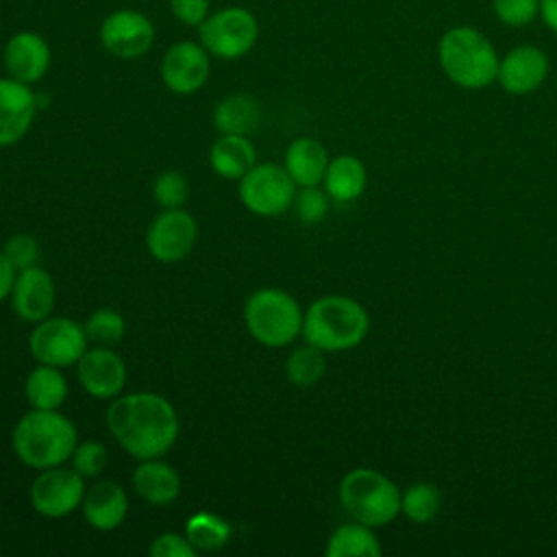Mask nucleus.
I'll return each instance as SVG.
<instances>
[{
	"mask_svg": "<svg viewBox=\"0 0 557 557\" xmlns=\"http://www.w3.org/2000/svg\"><path fill=\"white\" fill-rule=\"evenodd\" d=\"M128 494L126 490L109 479L96 481L85 490L83 496V518L96 531H113L128 516Z\"/></svg>",
	"mask_w": 557,
	"mask_h": 557,
	"instance_id": "19",
	"label": "nucleus"
},
{
	"mask_svg": "<svg viewBox=\"0 0 557 557\" xmlns=\"http://www.w3.org/2000/svg\"><path fill=\"white\" fill-rule=\"evenodd\" d=\"M2 252L13 263L15 270H24V268L37 265L39 242L28 233H15L4 242Z\"/></svg>",
	"mask_w": 557,
	"mask_h": 557,
	"instance_id": "35",
	"label": "nucleus"
},
{
	"mask_svg": "<svg viewBox=\"0 0 557 557\" xmlns=\"http://www.w3.org/2000/svg\"><path fill=\"white\" fill-rule=\"evenodd\" d=\"M185 535L196 546V550L213 553L228 544L233 527L213 511H196L185 522Z\"/></svg>",
	"mask_w": 557,
	"mask_h": 557,
	"instance_id": "27",
	"label": "nucleus"
},
{
	"mask_svg": "<svg viewBox=\"0 0 557 557\" xmlns=\"http://www.w3.org/2000/svg\"><path fill=\"white\" fill-rule=\"evenodd\" d=\"M344 511L372 529L385 527L400 516L398 485L374 468L348 470L337 490Z\"/></svg>",
	"mask_w": 557,
	"mask_h": 557,
	"instance_id": "5",
	"label": "nucleus"
},
{
	"mask_svg": "<svg viewBox=\"0 0 557 557\" xmlns=\"http://www.w3.org/2000/svg\"><path fill=\"white\" fill-rule=\"evenodd\" d=\"M496 20L509 28H522L540 17V0H492Z\"/></svg>",
	"mask_w": 557,
	"mask_h": 557,
	"instance_id": "34",
	"label": "nucleus"
},
{
	"mask_svg": "<svg viewBox=\"0 0 557 557\" xmlns=\"http://www.w3.org/2000/svg\"><path fill=\"white\" fill-rule=\"evenodd\" d=\"M152 194L161 209H178L189 198V183L181 172L168 170L157 176L152 185Z\"/></svg>",
	"mask_w": 557,
	"mask_h": 557,
	"instance_id": "33",
	"label": "nucleus"
},
{
	"mask_svg": "<svg viewBox=\"0 0 557 557\" xmlns=\"http://www.w3.org/2000/svg\"><path fill=\"white\" fill-rule=\"evenodd\" d=\"M324 370H326L324 350L307 342L302 346H296L285 361V374L296 387L315 385L324 376Z\"/></svg>",
	"mask_w": 557,
	"mask_h": 557,
	"instance_id": "29",
	"label": "nucleus"
},
{
	"mask_svg": "<svg viewBox=\"0 0 557 557\" xmlns=\"http://www.w3.org/2000/svg\"><path fill=\"white\" fill-rule=\"evenodd\" d=\"M198 550L196 546L187 540L185 533L176 531H165L159 533L152 544L148 546L150 557H194Z\"/></svg>",
	"mask_w": 557,
	"mask_h": 557,
	"instance_id": "36",
	"label": "nucleus"
},
{
	"mask_svg": "<svg viewBox=\"0 0 557 557\" xmlns=\"http://www.w3.org/2000/svg\"><path fill=\"white\" fill-rule=\"evenodd\" d=\"M442 509V492L431 481H416L400 492V513L413 524L431 522Z\"/></svg>",
	"mask_w": 557,
	"mask_h": 557,
	"instance_id": "28",
	"label": "nucleus"
},
{
	"mask_svg": "<svg viewBox=\"0 0 557 557\" xmlns=\"http://www.w3.org/2000/svg\"><path fill=\"white\" fill-rule=\"evenodd\" d=\"M259 37V22L244 7H224L209 13L198 26V41L218 59L233 61L252 50Z\"/></svg>",
	"mask_w": 557,
	"mask_h": 557,
	"instance_id": "7",
	"label": "nucleus"
},
{
	"mask_svg": "<svg viewBox=\"0 0 557 557\" xmlns=\"http://www.w3.org/2000/svg\"><path fill=\"white\" fill-rule=\"evenodd\" d=\"M548 70L550 61L540 46L520 44L500 57L496 83L511 96H527L544 85Z\"/></svg>",
	"mask_w": 557,
	"mask_h": 557,
	"instance_id": "14",
	"label": "nucleus"
},
{
	"mask_svg": "<svg viewBox=\"0 0 557 557\" xmlns=\"http://www.w3.org/2000/svg\"><path fill=\"white\" fill-rule=\"evenodd\" d=\"M102 48L124 61L144 57L154 44V24L135 9H117L109 13L98 30Z\"/></svg>",
	"mask_w": 557,
	"mask_h": 557,
	"instance_id": "11",
	"label": "nucleus"
},
{
	"mask_svg": "<svg viewBox=\"0 0 557 557\" xmlns=\"http://www.w3.org/2000/svg\"><path fill=\"white\" fill-rule=\"evenodd\" d=\"M198 239V224L185 209H163L146 231V248L161 263L183 261Z\"/></svg>",
	"mask_w": 557,
	"mask_h": 557,
	"instance_id": "12",
	"label": "nucleus"
},
{
	"mask_svg": "<svg viewBox=\"0 0 557 557\" xmlns=\"http://www.w3.org/2000/svg\"><path fill=\"white\" fill-rule=\"evenodd\" d=\"M76 444V424L59 409H30L15 422L11 433L15 457L33 470L63 466Z\"/></svg>",
	"mask_w": 557,
	"mask_h": 557,
	"instance_id": "2",
	"label": "nucleus"
},
{
	"mask_svg": "<svg viewBox=\"0 0 557 557\" xmlns=\"http://www.w3.org/2000/svg\"><path fill=\"white\" fill-rule=\"evenodd\" d=\"M329 161L326 148L313 137H296L283 154V168L298 187L322 185Z\"/></svg>",
	"mask_w": 557,
	"mask_h": 557,
	"instance_id": "21",
	"label": "nucleus"
},
{
	"mask_svg": "<svg viewBox=\"0 0 557 557\" xmlns=\"http://www.w3.org/2000/svg\"><path fill=\"white\" fill-rule=\"evenodd\" d=\"M540 17L548 30L557 33V0H540Z\"/></svg>",
	"mask_w": 557,
	"mask_h": 557,
	"instance_id": "39",
	"label": "nucleus"
},
{
	"mask_svg": "<svg viewBox=\"0 0 557 557\" xmlns=\"http://www.w3.org/2000/svg\"><path fill=\"white\" fill-rule=\"evenodd\" d=\"M305 311L298 300L278 287L252 292L244 305V322L255 342L268 348H283L302 333Z\"/></svg>",
	"mask_w": 557,
	"mask_h": 557,
	"instance_id": "6",
	"label": "nucleus"
},
{
	"mask_svg": "<svg viewBox=\"0 0 557 557\" xmlns=\"http://www.w3.org/2000/svg\"><path fill=\"white\" fill-rule=\"evenodd\" d=\"M107 429L137 461L163 457L178 437L181 420L174 405L154 392H131L111 398Z\"/></svg>",
	"mask_w": 557,
	"mask_h": 557,
	"instance_id": "1",
	"label": "nucleus"
},
{
	"mask_svg": "<svg viewBox=\"0 0 557 557\" xmlns=\"http://www.w3.org/2000/svg\"><path fill=\"white\" fill-rule=\"evenodd\" d=\"M70 461L81 476L96 479L109 463V448L98 440H83L76 444Z\"/></svg>",
	"mask_w": 557,
	"mask_h": 557,
	"instance_id": "32",
	"label": "nucleus"
},
{
	"mask_svg": "<svg viewBox=\"0 0 557 557\" xmlns=\"http://www.w3.org/2000/svg\"><path fill=\"white\" fill-rule=\"evenodd\" d=\"M261 122V107L248 94H231L213 109V126L220 135H250Z\"/></svg>",
	"mask_w": 557,
	"mask_h": 557,
	"instance_id": "24",
	"label": "nucleus"
},
{
	"mask_svg": "<svg viewBox=\"0 0 557 557\" xmlns=\"http://www.w3.org/2000/svg\"><path fill=\"white\" fill-rule=\"evenodd\" d=\"M131 483L139 494V498L152 507L172 505L183 490L181 474L174 470V466H170L161 457L141 459L133 470Z\"/></svg>",
	"mask_w": 557,
	"mask_h": 557,
	"instance_id": "20",
	"label": "nucleus"
},
{
	"mask_svg": "<svg viewBox=\"0 0 557 557\" xmlns=\"http://www.w3.org/2000/svg\"><path fill=\"white\" fill-rule=\"evenodd\" d=\"M437 61L444 76L461 89H485L496 83L498 52L474 26H453L437 41Z\"/></svg>",
	"mask_w": 557,
	"mask_h": 557,
	"instance_id": "4",
	"label": "nucleus"
},
{
	"mask_svg": "<svg viewBox=\"0 0 557 557\" xmlns=\"http://www.w3.org/2000/svg\"><path fill=\"white\" fill-rule=\"evenodd\" d=\"M28 348L37 363L70 368L89 348L85 326L65 315H48L28 335Z\"/></svg>",
	"mask_w": 557,
	"mask_h": 557,
	"instance_id": "8",
	"label": "nucleus"
},
{
	"mask_svg": "<svg viewBox=\"0 0 557 557\" xmlns=\"http://www.w3.org/2000/svg\"><path fill=\"white\" fill-rule=\"evenodd\" d=\"M9 298L20 320L37 324L52 313L54 300H57V287L52 276L44 268L30 265V268L17 270Z\"/></svg>",
	"mask_w": 557,
	"mask_h": 557,
	"instance_id": "17",
	"label": "nucleus"
},
{
	"mask_svg": "<svg viewBox=\"0 0 557 557\" xmlns=\"http://www.w3.org/2000/svg\"><path fill=\"white\" fill-rule=\"evenodd\" d=\"M209 52L200 41H176L161 59V81L178 96L196 94L209 78Z\"/></svg>",
	"mask_w": 557,
	"mask_h": 557,
	"instance_id": "13",
	"label": "nucleus"
},
{
	"mask_svg": "<svg viewBox=\"0 0 557 557\" xmlns=\"http://www.w3.org/2000/svg\"><path fill=\"white\" fill-rule=\"evenodd\" d=\"M368 331L370 315L361 302L344 294H326L307 307L300 337L324 352H344L359 346Z\"/></svg>",
	"mask_w": 557,
	"mask_h": 557,
	"instance_id": "3",
	"label": "nucleus"
},
{
	"mask_svg": "<svg viewBox=\"0 0 557 557\" xmlns=\"http://www.w3.org/2000/svg\"><path fill=\"white\" fill-rule=\"evenodd\" d=\"M81 387L100 400H111L126 385V363L111 346H91L76 363Z\"/></svg>",
	"mask_w": 557,
	"mask_h": 557,
	"instance_id": "15",
	"label": "nucleus"
},
{
	"mask_svg": "<svg viewBox=\"0 0 557 557\" xmlns=\"http://www.w3.org/2000/svg\"><path fill=\"white\" fill-rule=\"evenodd\" d=\"M257 163V150L248 135H220L209 150L211 170L228 181H239Z\"/></svg>",
	"mask_w": 557,
	"mask_h": 557,
	"instance_id": "22",
	"label": "nucleus"
},
{
	"mask_svg": "<svg viewBox=\"0 0 557 557\" xmlns=\"http://www.w3.org/2000/svg\"><path fill=\"white\" fill-rule=\"evenodd\" d=\"M322 185L331 200L342 205L352 202L363 194L368 185V170L359 157L337 154L329 161Z\"/></svg>",
	"mask_w": 557,
	"mask_h": 557,
	"instance_id": "23",
	"label": "nucleus"
},
{
	"mask_svg": "<svg viewBox=\"0 0 557 557\" xmlns=\"http://www.w3.org/2000/svg\"><path fill=\"white\" fill-rule=\"evenodd\" d=\"M67 381L57 366L39 363L24 381V396L30 409H59L67 398Z\"/></svg>",
	"mask_w": 557,
	"mask_h": 557,
	"instance_id": "26",
	"label": "nucleus"
},
{
	"mask_svg": "<svg viewBox=\"0 0 557 557\" xmlns=\"http://www.w3.org/2000/svg\"><path fill=\"white\" fill-rule=\"evenodd\" d=\"M211 9V0H170L172 15L187 24V26H200Z\"/></svg>",
	"mask_w": 557,
	"mask_h": 557,
	"instance_id": "37",
	"label": "nucleus"
},
{
	"mask_svg": "<svg viewBox=\"0 0 557 557\" xmlns=\"http://www.w3.org/2000/svg\"><path fill=\"white\" fill-rule=\"evenodd\" d=\"M52 52L48 41L35 30H20L9 37L2 50V63L11 78L35 85L50 70Z\"/></svg>",
	"mask_w": 557,
	"mask_h": 557,
	"instance_id": "16",
	"label": "nucleus"
},
{
	"mask_svg": "<svg viewBox=\"0 0 557 557\" xmlns=\"http://www.w3.org/2000/svg\"><path fill=\"white\" fill-rule=\"evenodd\" d=\"M83 326H85L89 344L113 346L124 337L126 320L120 311H115L111 307H100L89 313V318L85 320Z\"/></svg>",
	"mask_w": 557,
	"mask_h": 557,
	"instance_id": "30",
	"label": "nucleus"
},
{
	"mask_svg": "<svg viewBox=\"0 0 557 557\" xmlns=\"http://www.w3.org/2000/svg\"><path fill=\"white\" fill-rule=\"evenodd\" d=\"M298 185L292 181L287 170L276 163H255L239 178L242 205L261 218H274L285 213L296 196Z\"/></svg>",
	"mask_w": 557,
	"mask_h": 557,
	"instance_id": "9",
	"label": "nucleus"
},
{
	"mask_svg": "<svg viewBox=\"0 0 557 557\" xmlns=\"http://www.w3.org/2000/svg\"><path fill=\"white\" fill-rule=\"evenodd\" d=\"M326 557H379L383 553L374 529L363 522H344L326 540Z\"/></svg>",
	"mask_w": 557,
	"mask_h": 557,
	"instance_id": "25",
	"label": "nucleus"
},
{
	"mask_svg": "<svg viewBox=\"0 0 557 557\" xmlns=\"http://www.w3.org/2000/svg\"><path fill=\"white\" fill-rule=\"evenodd\" d=\"M37 113V96L30 85L11 76L0 78V148L24 139Z\"/></svg>",
	"mask_w": 557,
	"mask_h": 557,
	"instance_id": "18",
	"label": "nucleus"
},
{
	"mask_svg": "<svg viewBox=\"0 0 557 557\" xmlns=\"http://www.w3.org/2000/svg\"><path fill=\"white\" fill-rule=\"evenodd\" d=\"M85 490V476H81L74 468L54 466L39 470L30 483L28 498L39 516L57 520L74 513L83 505Z\"/></svg>",
	"mask_w": 557,
	"mask_h": 557,
	"instance_id": "10",
	"label": "nucleus"
},
{
	"mask_svg": "<svg viewBox=\"0 0 557 557\" xmlns=\"http://www.w3.org/2000/svg\"><path fill=\"white\" fill-rule=\"evenodd\" d=\"M292 207L296 211V218L302 224H318L326 218L329 207H331V198L324 189H320V185L298 187Z\"/></svg>",
	"mask_w": 557,
	"mask_h": 557,
	"instance_id": "31",
	"label": "nucleus"
},
{
	"mask_svg": "<svg viewBox=\"0 0 557 557\" xmlns=\"http://www.w3.org/2000/svg\"><path fill=\"white\" fill-rule=\"evenodd\" d=\"M15 274H17V270L13 268V263H11V261L4 257V252L0 250V302L11 296Z\"/></svg>",
	"mask_w": 557,
	"mask_h": 557,
	"instance_id": "38",
	"label": "nucleus"
}]
</instances>
